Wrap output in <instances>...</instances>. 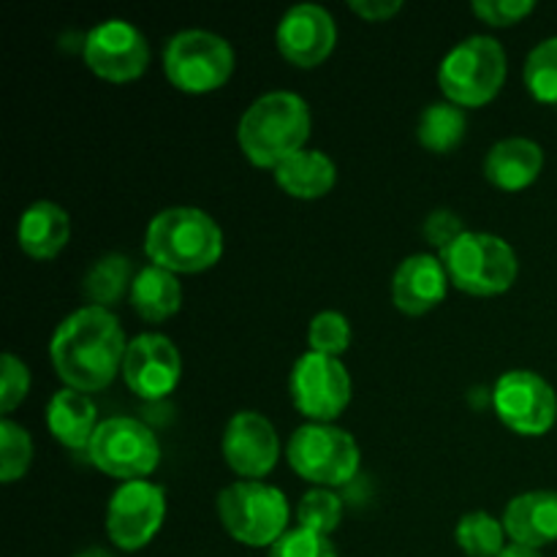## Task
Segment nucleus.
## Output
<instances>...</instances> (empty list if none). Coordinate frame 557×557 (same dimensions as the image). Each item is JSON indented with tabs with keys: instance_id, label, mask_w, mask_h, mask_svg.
<instances>
[{
	"instance_id": "obj_1",
	"label": "nucleus",
	"mask_w": 557,
	"mask_h": 557,
	"mask_svg": "<svg viewBox=\"0 0 557 557\" xmlns=\"http://www.w3.org/2000/svg\"><path fill=\"white\" fill-rule=\"evenodd\" d=\"M128 341L120 319L107 308L85 305L65 315L49 343V359L69 389L101 392L123 373V359Z\"/></svg>"
},
{
	"instance_id": "obj_2",
	"label": "nucleus",
	"mask_w": 557,
	"mask_h": 557,
	"mask_svg": "<svg viewBox=\"0 0 557 557\" xmlns=\"http://www.w3.org/2000/svg\"><path fill=\"white\" fill-rule=\"evenodd\" d=\"M310 125V107L302 96L272 90L245 109L237 125V141L253 166L275 172L286 158L305 150Z\"/></svg>"
},
{
	"instance_id": "obj_3",
	"label": "nucleus",
	"mask_w": 557,
	"mask_h": 557,
	"mask_svg": "<svg viewBox=\"0 0 557 557\" xmlns=\"http://www.w3.org/2000/svg\"><path fill=\"white\" fill-rule=\"evenodd\" d=\"M145 253L174 275H194L221 261L223 232L199 207H169L147 223Z\"/></svg>"
},
{
	"instance_id": "obj_4",
	"label": "nucleus",
	"mask_w": 557,
	"mask_h": 557,
	"mask_svg": "<svg viewBox=\"0 0 557 557\" xmlns=\"http://www.w3.org/2000/svg\"><path fill=\"white\" fill-rule=\"evenodd\" d=\"M218 517L234 542L245 547H275L288 533V500L267 482H234L218 495Z\"/></svg>"
},
{
	"instance_id": "obj_5",
	"label": "nucleus",
	"mask_w": 557,
	"mask_h": 557,
	"mask_svg": "<svg viewBox=\"0 0 557 557\" xmlns=\"http://www.w3.org/2000/svg\"><path fill=\"white\" fill-rule=\"evenodd\" d=\"M506 52L493 36H468L449 49L438 69V85L446 101L460 109H476L504 90Z\"/></svg>"
},
{
	"instance_id": "obj_6",
	"label": "nucleus",
	"mask_w": 557,
	"mask_h": 557,
	"mask_svg": "<svg viewBox=\"0 0 557 557\" xmlns=\"http://www.w3.org/2000/svg\"><path fill=\"white\" fill-rule=\"evenodd\" d=\"M286 460L292 471L313 487L335 490L357 476L362 455L348 430L308 422L288 438Z\"/></svg>"
},
{
	"instance_id": "obj_7",
	"label": "nucleus",
	"mask_w": 557,
	"mask_h": 557,
	"mask_svg": "<svg viewBox=\"0 0 557 557\" xmlns=\"http://www.w3.org/2000/svg\"><path fill=\"white\" fill-rule=\"evenodd\" d=\"M449 281L473 297H495L515 286L520 261L515 248L498 234L468 228L444 256Z\"/></svg>"
},
{
	"instance_id": "obj_8",
	"label": "nucleus",
	"mask_w": 557,
	"mask_h": 557,
	"mask_svg": "<svg viewBox=\"0 0 557 557\" xmlns=\"http://www.w3.org/2000/svg\"><path fill=\"white\" fill-rule=\"evenodd\" d=\"M163 74L190 96L221 90L234 74V49L212 30H183L166 41Z\"/></svg>"
},
{
	"instance_id": "obj_9",
	"label": "nucleus",
	"mask_w": 557,
	"mask_h": 557,
	"mask_svg": "<svg viewBox=\"0 0 557 557\" xmlns=\"http://www.w3.org/2000/svg\"><path fill=\"white\" fill-rule=\"evenodd\" d=\"M87 457L107 476L120 482H141L161 462V444L145 422L131 417H112L98 424Z\"/></svg>"
},
{
	"instance_id": "obj_10",
	"label": "nucleus",
	"mask_w": 557,
	"mask_h": 557,
	"mask_svg": "<svg viewBox=\"0 0 557 557\" xmlns=\"http://www.w3.org/2000/svg\"><path fill=\"white\" fill-rule=\"evenodd\" d=\"M500 422L517 435L539 438L557 422V395L547 379L533 370H509L495 381L490 392Z\"/></svg>"
},
{
	"instance_id": "obj_11",
	"label": "nucleus",
	"mask_w": 557,
	"mask_h": 557,
	"mask_svg": "<svg viewBox=\"0 0 557 557\" xmlns=\"http://www.w3.org/2000/svg\"><path fill=\"white\" fill-rule=\"evenodd\" d=\"M288 389L302 417L310 422L332 424L351 403L354 384L341 359L308 351L294 362Z\"/></svg>"
},
{
	"instance_id": "obj_12",
	"label": "nucleus",
	"mask_w": 557,
	"mask_h": 557,
	"mask_svg": "<svg viewBox=\"0 0 557 557\" xmlns=\"http://www.w3.org/2000/svg\"><path fill=\"white\" fill-rule=\"evenodd\" d=\"M166 520V493L152 482H125L107 506V536L123 553L145 549Z\"/></svg>"
},
{
	"instance_id": "obj_13",
	"label": "nucleus",
	"mask_w": 557,
	"mask_h": 557,
	"mask_svg": "<svg viewBox=\"0 0 557 557\" xmlns=\"http://www.w3.org/2000/svg\"><path fill=\"white\" fill-rule=\"evenodd\" d=\"M87 69L101 79L125 85L139 79L150 65V44L145 33L125 20H103L87 33L82 47Z\"/></svg>"
},
{
	"instance_id": "obj_14",
	"label": "nucleus",
	"mask_w": 557,
	"mask_h": 557,
	"mask_svg": "<svg viewBox=\"0 0 557 557\" xmlns=\"http://www.w3.org/2000/svg\"><path fill=\"white\" fill-rule=\"evenodd\" d=\"M183 375V359L166 335L145 332L125 348L123 379L141 400H163L172 395Z\"/></svg>"
},
{
	"instance_id": "obj_15",
	"label": "nucleus",
	"mask_w": 557,
	"mask_h": 557,
	"mask_svg": "<svg viewBox=\"0 0 557 557\" xmlns=\"http://www.w3.org/2000/svg\"><path fill=\"white\" fill-rule=\"evenodd\" d=\"M221 451L237 476L261 482L281 460V438L270 419L259 411H239L223 430Z\"/></svg>"
},
{
	"instance_id": "obj_16",
	"label": "nucleus",
	"mask_w": 557,
	"mask_h": 557,
	"mask_svg": "<svg viewBox=\"0 0 557 557\" xmlns=\"http://www.w3.org/2000/svg\"><path fill=\"white\" fill-rule=\"evenodd\" d=\"M277 52L297 69H315L337 44V25L319 3H302L281 16L275 30Z\"/></svg>"
},
{
	"instance_id": "obj_17",
	"label": "nucleus",
	"mask_w": 557,
	"mask_h": 557,
	"mask_svg": "<svg viewBox=\"0 0 557 557\" xmlns=\"http://www.w3.org/2000/svg\"><path fill=\"white\" fill-rule=\"evenodd\" d=\"M449 272L441 256L413 253L400 261L392 277V302L406 315H424L438 308L449 292Z\"/></svg>"
},
{
	"instance_id": "obj_18",
	"label": "nucleus",
	"mask_w": 557,
	"mask_h": 557,
	"mask_svg": "<svg viewBox=\"0 0 557 557\" xmlns=\"http://www.w3.org/2000/svg\"><path fill=\"white\" fill-rule=\"evenodd\" d=\"M504 528L511 544L542 549L557 542V493L531 490L509 500L504 511Z\"/></svg>"
},
{
	"instance_id": "obj_19",
	"label": "nucleus",
	"mask_w": 557,
	"mask_h": 557,
	"mask_svg": "<svg viewBox=\"0 0 557 557\" xmlns=\"http://www.w3.org/2000/svg\"><path fill=\"white\" fill-rule=\"evenodd\" d=\"M544 169V150L539 141L525 136H509L490 147L484 158V174L500 190H525L539 180Z\"/></svg>"
},
{
	"instance_id": "obj_20",
	"label": "nucleus",
	"mask_w": 557,
	"mask_h": 557,
	"mask_svg": "<svg viewBox=\"0 0 557 557\" xmlns=\"http://www.w3.org/2000/svg\"><path fill=\"white\" fill-rule=\"evenodd\" d=\"M71 218L54 201H36L27 207L16 226V243L30 259L49 261L69 245Z\"/></svg>"
},
{
	"instance_id": "obj_21",
	"label": "nucleus",
	"mask_w": 557,
	"mask_h": 557,
	"mask_svg": "<svg viewBox=\"0 0 557 557\" xmlns=\"http://www.w3.org/2000/svg\"><path fill=\"white\" fill-rule=\"evenodd\" d=\"M96 403L76 389L54 392L47 406V428L65 449H87L98 430Z\"/></svg>"
},
{
	"instance_id": "obj_22",
	"label": "nucleus",
	"mask_w": 557,
	"mask_h": 557,
	"mask_svg": "<svg viewBox=\"0 0 557 557\" xmlns=\"http://www.w3.org/2000/svg\"><path fill=\"white\" fill-rule=\"evenodd\" d=\"M275 183L294 199L313 201L330 194L337 183V166L326 152L299 150L275 169Z\"/></svg>"
},
{
	"instance_id": "obj_23",
	"label": "nucleus",
	"mask_w": 557,
	"mask_h": 557,
	"mask_svg": "<svg viewBox=\"0 0 557 557\" xmlns=\"http://www.w3.org/2000/svg\"><path fill=\"white\" fill-rule=\"evenodd\" d=\"M131 305L145 321L161 324V321L172 319L183 305V286L174 272L147 264L145 270L136 272L134 283H131Z\"/></svg>"
},
{
	"instance_id": "obj_24",
	"label": "nucleus",
	"mask_w": 557,
	"mask_h": 557,
	"mask_svg": "<svg viewBox=\"0 0 557 557\" xmlns=\"http://www.w3.org/2000/svg\"><path fill=\"white\" fill-rule=\"evenodd\" d=\"M468 131V117L457 103L451 101H438L430 103L422 112L417 125V139L419 145L428 152H435V156H446L455 147L462 145Z\"/></svg>"
},
{
	"instance_id": "obj_25",
	"label": "nucleus",
	"mask_w": 557,
	"mask_h": 557,
	"mask_svg": "<svg viewBox=\"0 0 557 557\" xmlns=\"http://www.w3.org/2000/svg\"><path fill=\"white\" fill-rule=\"evenodd\" d=\"M134 277H131V261L120 253L101 256L96 264L87 270L85 275V297L90 299L96 308H107L117 302L125 294V288H131Z\"/></svg>"
},
{
	"instance_id": "obj_26",
	"label": "nucleus",
	"mask_w": 557,
	"mask_h": 557,
	"mask_svg": "<svg viewBox=\"0 0 557 557\" xmlns=\"http://www.w3.org/2000/svg\"><path fill=\"white\" fill-rule=\"evenodd\" d=\"M455 542L468 557H498L509 547L504 522L495 520L487 511H471L462 517L457 522Z\"/></svg>"
},
{
	"instance_id": "obj_27",
	"label": "nucleus",
	"mask_w": 557,
	"mask_h": 557,
	"mask_svg": "<svg viewBox=\"0 0 557 557\" xmlns=\"http://www.w3.org/2000/svg\"><path fill=\"white\" fill-rule=\"evenodd\" d=\"M343 520V500L335 490L313 487L299 498L297 522L305 531H313L319 536H330L341 528Z\"/></svg>"
},
{
	"instance_id": "obj_28",
	"label": "nucleus",
	"mask_w": 557,
	"mask_h": 557,
	"mask_svg": "<svg viewBox=\"0 0 557 557\" xmlns=\"http://www.w3.org/2000/svg\"><path fill=\"white\" fill-rule=\"evenodd\" d=\"M525 87L542 103H557V36L544 38L525 60Z\"/></svg>"
},
{
	"instance_id": "obj_29",
	"label": "nucleus",
	"mask_w": 557,
	"mask_h": 557,
	"mask_svg": "<svg viewBox=\"0 0 557 557\" xmlns=\"http://www.w3.org/2000/svg\"><path fill=\"white\" fill-rule=\"evenodd\" d=\"M33 462V441L22 424L9 417L0 422V482L14 484L27 473Z\"/></svg>"
},
{
	"instance_id": "obj_30",
	"label": "nucleus",
	"mask_w": 557,
	"mask_h": 557,
	"mask_svg": "<svg viewBox=\"0 0 557 557\" xmlns=\"http://www.w3.org/2000/svg\"><path fill=\"white\" fill-rule=\"evenodd\" d=\"M308 346L313 354L341 359L351 346V321L337 310H324L310 321Z\"/></svg>"
},
{
	"instance_id": "obj_31",
	"label": "nucleus",
	"mask_w": 557,
	"mask_h": 557,
	"mask_svg": "<svg viewBox=\"0 0 557 557\" xmlns=\"http://www.w3.org/2000/svg\"><path fill=\"white\" fill-rule=\"evenodd\" d=\"M267 557H337V549L330 542V536H319V533L305 531V528H294L275 547H270Z\"/></svg>"
},
{
	"instance_id": "obj_32",
	"label": "nucleus",
	"mask_w": 557,
	"mask_h": 557,
	"mask_svg": "<svg viewBox=\"0 0 557 557\" xmlns=\"http://www.w3.org/2000/svg\"><path fill=\"white\" fill-rule=\"evenodd\" d=\"M30 392V370L16 354H3V375H0V411L9 417Z\"/></svg>"
},
{
	"instance_id": "obj_33",
	"label": "nucleus",
	"mask_w": 557,
	"mask_h": 557,
	"mask_svg": "<svg viewBox=\"0 0 557 557\" xmlns=\"http://www.w3.org/2000/svg\"><path fill=\"white\" fill-rule=\"evenodd\" d=\"M471 11L487 25L509 27L531 16L536 11V3L533 0H476Z\"/></svg>"
},
{
	"instance_id": "obj_34",
	"label": "nucleus",
	"mask_w": 557,
	"mask_h": 557,
	"mask_svg": "<svg viewBox=\"0 0 557 557\" xmlns=\"http://www.w3.org/2000/svg\"><path fill=\"white\" fill-rule=\"evenodd\" d=\"M466 232V223H462L460 215L451 210H435L430 212L428 221H424V239L438 250V256H444Z\"/></svg>"
},
{
	"instance_id": "obj_35",
	"label": "nucleus",
	"mask_w": 557,
	"mask_h": 557,
	"mask_svg": "<svg viewBox=\"0 0 557 557\" xmlns=\"http://www.w3.org/2000/svg\"><path fill=\"white\" fill-rule=\"evenodd\" d=\"M348 9L364 22H386L403 11V0H351Z\"/></svg>"
},
{
	"instance_id": "obj_36",
	"label": "nucleus",
	"mask_w": 557,
	"mask_h": 557,
	"mask_svg": "<svg viewBox=\"0 0 557 557\" xmlns=\"http://www.w3.org/2000/svg\"><path fill=\"white\" fill-rule=\"evenodd\" d=\"M498 557H542V555H539V549H528V547H520V544H509V547H506Z\"/></svg>"
},
{
	"instance_id": "obj_37",
	"label": "nucleus",
	"mask_w": 557,
	"mask_h": 557,
	"mask_svg": "<svg viewBox=\"0 0 557 557\" xmlns=\"http://www.w3.org/2000/svg\"><path fill=\"white\" fill-rule=\"evenodd\" d=\"M76 557H114V555H109L107 549H101V547H87V549H82Z\"/></svg>"
}]
</instances>
